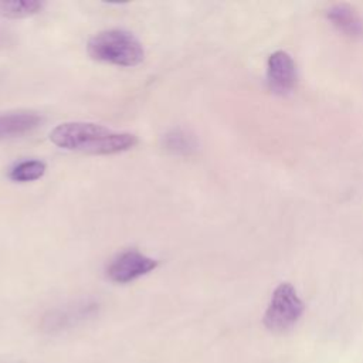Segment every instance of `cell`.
I'll list each match as a JSON object with an SVG mask.
<instances>
[{"mask_svg":"<svg viewBox=\"0 0 363 363\" xmlns=\"http://www.w3.org/2000/svg\"><path fill=\"white\" fill-rule=\"evenodd\" d=\"M50 140L61 149L89 155H115L138 143L135 135L116 132L89 122H65L50 132Z\"/></svg>","mask_w":363,"mask_h":363,"instance_id":"6da1fadb","label":"cell"},{"mask_svg":"<svg viewBox=\"0 0 363 363\" xmlns=\"http://www.w3.org/2000/svg\"><path fill=\"white\" fill-rule=\"evenodd\" d=\"M91 58L121 67H135L145 58L140 41L125 30H105L95 34L86 45Z\"/></svg>","mask_w":363,"mask_h":363,"instance_id":"7a4b0ae2","label":"cell"},{"mask_svg":"<svg viewBox=\"0 0 363 363\" xmlns=\"http://www.w3.org/2000/svg\"><path fill=\"white\" fill-rule=\"evenodd\" d=\"M303 309L305 305L298 296L296 289L289 282H282L272 292L262 322L268 330L281 333L298 322Z\"/></svg>","mask_w":363,"mask_h":363,"instance_id":"3957f363","label":"cell"},{"mask_svg":"<svg viewBox=\"0 0 363 363\" xmlns=\"http://www.w3.org/2000/svg\"><path fill=\"white\" fill-rule=\"evenodd\" d=\"M157 267V261L135 250L121 252L106 268V275L111 281L126 284L146 275Z\"/></svg>","mask_w":363,"mask_h":363,"instance_id":"277c9868","label":"cell"},{"mask_svg":"<svg viewBox=\"0 0 363 363\" xmlns=\"http://www.w3.org/2000/svg\"><path fill=\"white\" fill-rule=\"evenodd\" d=\"M296 81V67L292 57L282 50L272 52L267 61V82L277 94H288Z\"/></svg>","mask_w":363,"mask_h":363,"instance_id":"5b68a950","label":"cell"},{"mask_svg":"<svg viewBox=\"0 0 363 363\" xmlns=\"http://www.w3.org/2000/svg\"><path fill=\"white\" fill-rule=\"evenodd\" d=\"M326 17L343 34L353 38L363 37V18L350 4H332L326 10Z\"/></svg>","mask_w":363,"mask_h":363,"instance_id":"8992f818","label":"cell"},{"mask_svg":"<svg viewBox=\"0 0 363 363\" xmlns=\"http://www.w3.org/2000/svg\"><path fill=\"white\" fill-rule=\"evenodd\" d=\"M43 122L40 113L33 111H18L0 115V139L14 138L28 133Z\"/></svg>","mask_w":363,"mask_h":363,"instance_id":"52a82bcc","label":"cell"},{"mask_svg":"<svg viewBox=\"0 0 363 363\" xmlns=\"http://www.w3.org/2000/svg\"><path fill=\"white\" fill-rule=\"evenodd\" d=\"M44 3L38 0H13L0 1V14L9 18H23L37 14Z\"/></svg>","mask_w":363,"mask_h":363,"instance_id":"ba28073f","label":"cell"},{"mask_svg":"<svg viewBox=\"0 0 363 363\" xmlns=\"http://www.w3.org/2000/svg\"><path fill=\"white\" fill-rule=\"evenodd\" d=\"M45 169L47 166L41 160H23L17 163L14 167H11L9 177L13 182H20V183L33 182L43 177L45 173Z\"/></svg>","mask_w":363,"mask_h":363,"instance_id":"9c48e42d","label":"cell"},{"mask_svg":"<svg viewBox=\"0 0 363 363\" xmlns=\"http://www.w3.org/2000/svg\"><path fill=\"white\" fill-rule=\"evenodd\" d=\"M163 145L167 150L177 155H189L196 149V140L184 130L174 129L163 138Z\"/></svg>","mask_w":363,"mask_h":363,"instance_id":"30bf717a","label":"cell"}]
</instances>
